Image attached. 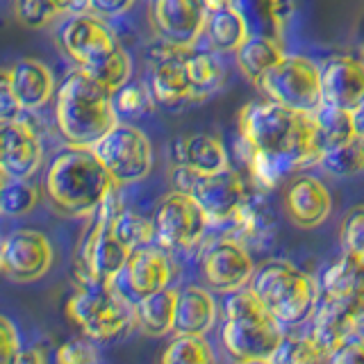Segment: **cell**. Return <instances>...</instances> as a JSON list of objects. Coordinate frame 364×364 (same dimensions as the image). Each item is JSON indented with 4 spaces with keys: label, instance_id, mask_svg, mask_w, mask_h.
Masks as SVG:
<instances>
[{
    "label": "cell",
    "instance_id": "1",
    "mask_svg": "<svg viewBox=\"0 0 364 364\" xmlns=\"http://www.w3.org/2000/svg\"><path fill=\"white\" fill-rule=\"evenodd\" d=\"M239 141L255 153L276 157L287 173L321 162L312 114L294 112L269 98L246 102L237 117Z\"/></svg>",
    "mask_w": 364,
    "mask_h": 364
},
{
    "label": "cell",
    "instance_id": "2",
    "mask_svg": "<svg viewBox=\"0 0 364 364\" xmlns=\"http://www.w3.org/2000/svg\"><path fill=\"white\" fill-rule=\"evenodd\" d=\"M43 187L57 212L66 216H94L119 185L94 148L68 146L55 155L46 171Z\"/></svg>",
    "mask_w": 364,
    "mask_h": 364
},
{
    "label": "cell",
    "instance_id": "3",
    "mask_svg": "<svg viewBox=\"0 0 364 364\" xmlns=\"http://www.w3.org/2000/svg\"><path fill=\"white\" fill-rule=\"evenodd\" d=\"M57 130L68 146L94 148L119 125L114 94L102 87L87 68H75L64 77L55 102Z\"/></svg>",
    "mask_w": 364,
    "mask_h": 364
},
{
    "label": "cell",
    "instance_id": "4",
    "mask_svg": "<svg viewBox=\"0 0 364 364\" xmlns=\"http://www.w3.org/2000/svg\"><path fill=\"white\" fill-rule=\"evenodd\" d=\"M221 337L228 355L235 358V362L273 360L284 339V330L255 291L246 287L228 296Z\"/></svg>",
    "mask_w": 364,
    "mask_h": 364
},
{
    "label": "cell",
    "instance_id": "5",
    "mask_svg": "<svg viewBox=\"0 0 364 364\" xmlns=\"http://www.w3.org/2000/svg\"><path fill=\"white\" fill-rule=\"evenodd\" d=\"M68 321L80 328L82 337L107 344L119 339L136 323V305H132L117 284L80 282L66 299Z\"/></svg>",
    "mask_w": 364,
    "mask_h": 364
},
{
    "label": "cell",
    "instance_id": "6",
    "mask_svg": "<svg viewBox=\"0 0 364 364\" xmlns=\"http://www.w3.org/2000/svg\"><path fill=\"white\" fill-rule=\"evenodd\" d=\"M248 287L282 326L289 328L307 321L318 303L314 280L284 259H269L259 264Z\"/></svg>",
    "mask_w": 364,
    "mask_h": 364
},
{
    "label": "cell",
    "instance_id": "7",
    "mask_svg": "<svg viewBox=\"0 0 364 364\" xmlns=\"http://www.w3.org/2000/svg\"><path fill=\"white\" fill-rule=\"evenodd\" d=\"M119 187L102 200L96 210L94 221L89 223L87 232L80 242L75 257V282H102L117 284L128 267L130 250L125 248L112 232V221L123 212Z\"/></svg>",
    "mask_w": 364,
    "mask_h": 364
},
{
    "label": "cell",
    "instance_id": "8",
    "mask_svg": "<svg viewBox=\"0 0 364 364\" xmlns=\"http://www.w3.org/2000/svg\"><path fill=\"white\" fill-rule=\"evenodd\" d=\"M257 89L262 91V96L273 102H280L294 112L312 114L323 102L321 66H316L310 57L284 55L259 80Z\"/></svg>",
    "mask_w": 364,
    "mask_h": 364
},
{
    "label": "cell",
    "instance_id": "9",
    "mask_svg": "<svg viewBox=\"0 0 364 364\" xmlns=\"http://www.w3.org/2000/svg\"><path fill=\"white\" fill-rule=\"evenodd\" d=\"M94 151L119 187L144 180L153 168L151 139L134 125L119 123L94 146Z\"/></svg>",
    "mask_w": 364,
    "mask_h": 364
},
{
    "label": "cell",
    "instance_id": "10",
    "mask_svg": "<svg viewBox=\"0 0 364 364\" xmlns=\"http://www.w3.org/2000/svg\"><path fill=\"white\" fill-rule=\"evenodd\" d=\"M157 244L166 250H191L200 244L210 228V216L189 193L171 191L155 210Z\"/></svg>",
    "mask_w": 364,
    "mask_h": 364
},
{
    "label": "cell",
    "instance_id": "11",
    "mask_svg": "<svg viewBox=\"0 0 364 364\" xmlns=\"http://www.w3.org/2000/svg\"><path fill=\"white\" fill-rule=\"evenodd\" d=\"M53 264V246L48 237L32 228H18L3 239L0 267L14 282H34L43 278Z\"/></svg>",
    "mask_w": 364,
    "mask_h": 364
},
{
    "label": "cell",
    "instance_id": "12",
    "mask_svg": "<svg viewBox=\"0 0 364 364\" xmlns=\"http://www.w3.org/2000/svg\"><path fill=\"white\" fill-rule=\"evenodd\" d=\"M60 43L64 53L80 68H91L119 48L109 26L94 14H80L68 18L60 30Z\"/></svg>",
    "mask_w": 364,
    "mask_h": 364
},
{
    "label": "cell",
    "instance_id": "13",
    "mask_svg": "<svg viewBox=\"0 0 364 364\" xmlns=\"http://www.w3.org/2000/svg\"><path fill=\"white\" fill-rule=\"evenodd\" d=\"M208 7L203 0H153L151 23L157 39L193 48L205 32Z\"/></svg>",
    "mask_w": 364,
    "mask_h": 364
},
{
    "label": "cell",
    "instance_id": "14",
    "mask_svg": "<svg viewBox=\"0 0 364 364\" xmlns=\"http://www.w3.org/2000/svg\"><path fill=\"white\" fill-rule=\"evenodd\" d=\"M205 280L216 291L246 289L255 276V264L248 248L237 239H219L203 255Z\"/></svg>",
    "mask_w": 364,
    "mask_h": 364
},
{
    "label": "cell",
    "instance_id": "15",
    "mask_svg": "<svg viewBox=\"0 0 364 364\" xmlns=\"http://www.w3.org/2000/svg\"><path fill=\"white\" fill-rule=\"evenodd\" d=\"M41 139L34 123L23 117L0 128V168L3 178L30 180L41 164Z\"/></svg>",
    "mask_w": 364,
    "mask_h": 364
},
{
    "label": "cell",
    "instance_id": "16",
    "mask_svg": "<svg viewBox=\"0 0 364 364\" xmlns=\"http://www.w3.org/2000/svg\"><path fill=\"white\" fill-rule=\"evenodd\" d=\"M189 196L198 200L212 223H228L248 198V187L242 173L228 166L216 173H198Z\"/></svg>",
    "mask_w": 364,
    "mask_h": 364
},
{
    "label": "cell",
    "instance_id": "17",
    "mask_svg": "<svg viewBox=\"0 0 364 364\" xmlns=\"http://www.w3.org/2000/svg\"><path fill=\"white\" fill-rule=\"evenodd\" d=\"M321 296L337 303L341 310L364 328V255H341L321 276Z\"/></svg>",
    "mask_w": 364,
    "mask_h": 364
},
{
    "label": "cell",
    "instance_id": "18",
    "mask_svg": "<svg viewBox=\"0 0 364 364\" xmlns=\"http://www.w3.org/2000/svg\"><path fill=\"white\" fill-rule=\"evenodd\" d=\"M323 102L355 112L364 102V60L353 55H335L321 64Z\"/></svg>",
    "mask_w": 364,
    "mask_h": 364
},
{
    "label": "cell",
    "instance_id": "19",
    "mask_svg": "<svg viewBox=\"0 0 364 364\" xmlns=\"http://www.w3.org/2000/svg\"><path fill=\"white\" fill-rule=\"evenodd\" d=\"M123 280L134 301L168 289L171 280H173V262L168 257V250L159 244L134 250L123 271Z\"/></svg>",
    "mask_w": 364,
    "mask_h": 364
},
{
    "label": "cell",
    "instance_id": "20",
    "mask_svg": "<svg viewBox=\"0 0 364 364\" xmlns=\"http://www.w3.org/2000/svg\"><path fill=\"white\" fill-rule=\"evenodd\" d=\"M333 210V198L321 180L314 176L296 178L284 191V212L294 225L303 230L318 228Z\"/></svg>",
    "mask_w": 364,
    "mask_h": 364
},
{
    "label": "cell",
    "instance_id": "21",
    "mask_svg": "<svg viewBox=\"0 0 364 364\" xmlns=\"http://www.w3.org/2000/svg\"><path fill=\"white\" fill-rule=\"evenodd\" d=\"M358 330L360 328L346 314V310H341L337 303L318 294V303L314 307V314L310 316L307 335L312 337V341L321 348V353L328 360L348 337L358 335Z\"/></svg>",
    "mask_w": 364,
    "mask_h": 364
},
{
    "label": "cell",
    "instance_id": "22",
    "mask_svg": "<svg viewBox=\"0 0 364 364\" xmlns=\"http://www.w3.org/2000/svg\"><path fill=\"white\" fill-rule=\"evenodd\" d=\"M3 75L7 77V82L14 91V96L23 105V109H39L41 105L50 100L53 91H55V80L50 68L37 62V60H18L16 64H11L5 68Z\"/></svg>",
    "mask_w": 364,
    "mask_h": 364
},
{
    "label": "cell",
    "instance_id": "23",
    "mask_svg": "<svg viewBox=\"0 0 364 364\" xmlns=\"http://www.w3.org/2000/svg\"><path fill=\"white\" fill-rule=\"evenodd\" d=\"M171 159L176 166H189L198 173H216L230 166L223 144L212 134L176 136L171 144Z\"/></svg>",
    "mask_w": 364,
    "mask_h": 364
},
{
    "label": "cell",
    "instance_id": "24",
    "mask_svg": "<svg viewBox=\"0 0 364 364\" xmlns=\"http://www.w3.org/2000/svg\"><path fill=\"white\" fill-rule=\"evenodd\" d=\"M216 321L214 296L203 287H185L178 291L176 335H205Z\"/></svg>",
    "mask_w": 364,
    "mask_h": 364
},
{
    "label": "cell",
    "instance_id": "25",
    "mask_svg": "<svg viewBox=\"0 0 364 364\" xmlns=\"http://www.w3.org/2000/svg\"><path fill=\"white\" fill-rule=\"evenodd\" d=\"M205 37L210 41V48L216 53H237L246 39L250 37L248 21L239 7H225L208 11L205 21Z\"/></svg>",
    "mask_w": 364,
    "mask_h": 364
},
{
    "label": "cell",
    "instance_id": "26",
    "mask_svg": "<svg viewBox=\"0 0 364 364\" xmlns=\"http://www.w3.org/2000/svg\"><path fill=\"white\" fill-rule=\"evenodd\" d=\"M185 62H187V57L185 60H166V62L153 64V75L148 87H151V94L157 105L176 107L182 100L193 98L191 80H189Z\"/></svg>",
    "mask_w": 364,
    "mask_h": 364
},
{
    "label": "cell",
    "instance_id": "27",
    "mask_svg": "<svg viewBox=\"0 0 364 364\" xmlns=\"http://www.w3.org/2000/svg\"><path fill=\"white\" fill-rule=\"evenodd\" d=\"M235 55L237 68L242 71V75L248 77L250 82L259 85V80L284 57V50L273 34H250Z\"/></svg>",
    "mask_w": 364,
    "mask_h": 364
},
{
    "label": "cell",
    "instance_id": "28",
    "mask_svg": "<svg viewBox=\"0 0 364 364\" xmlns=\"http://www.w3.org/2000/svg\"><path fill=\"white\" fill-rule=\"evenodd\" d=\"M228 225L232 228L230 239L237 242H250V244H264L271 239V235L276 232V221H273L271 212L267 210L264 200L259 193H248V198L244 200L242 208L237 210Z\"/></svg>",
    "mask_w": 364,
    "mask_h": 364
},
{
    "label": "cell",
    "instance_id": "29",
    "mask_svg": "<svg viewBox=\"0 0 364 364\" xmlns=\"http://www.w3.org/2000/svg\"><path fill=\"white\" fill-rule=\"evenodd\" d=\"M136 305V323L151 337H164L166 333H173L176 326V310H178V291L162 289L157 294L144 296L134 301Z\"/></svg>",
    "mask_w": 364,
    "mask_h": 364
},
{
    "label": "cell",
    "instance_id": "30",
    "mask_svg": "<svg viewBox=\"0 0 364 364\" xmlns=\"http://www.w3.org/2000/svg\"><path fill=\"white\" fill-rule=\"evenodd\" d=\"M312 121L316 128V139L321 151H330L339 144H346L355 136V125H353V112L339 109L330 102H321L312 112Z\"/></svg>",
    "mask_w": 364,
    "mask_h": 364
},
{
    "label": "cell",
    "instance_id": "31",
    "mask_svg": "<svg viewBox=\"0 0 364 364\" xmlns=\"http://www.w3.org/2000/svg\"><path fill=\"white\" fill-rule=\"evenodd\" d=\"M159 364H216V353L205 335H176L164 346Z\"/></svg>",
    "mask_w": 364,
    "mask_h": 364
},
{
    "label": "cell",
    "instance_id": "32",
    "mask_svg": "<svg viewBox=\"0 0 364 364\" xmlns=\"http://www.w3.org/2000/svg\"><path fill=\"white\" fill-rule=\"evenodd\" d=\"M112 232L130 253L151 244H157L155 221L132 210H123L117 219L112 221Z\"/></svg>",
    "mask_w": 364,
    "mask_h": 364
},
{
    "label": "cell",
    "instance_id": "33",
    "mask_svg": "<svg viewBox=\"0 0 364 364\" xmlns=\"http://www.w3.org/2000/svg\"><path fill=\"white\" fill-rule=\"evenodd\" d=\"M318 166L335 178H350V176L362 173L364 171V139L353 136L350 141L330 148V151L323 153Z\"/></svg>",
    "mask_w": 364,
    "mask_h": 364
},
{
    "label": "cell",
    "instance_id": "34",
    "mask_svg": "<svg viewBox=\"0 0 364 364\" xmlns=\"http://www.w3.org/2000/svg\"><path fill=\"white\" fill-rule=\"evenodd\" d=\"M187 73L191 80L193 98H205L221 85L223 80V66L212 53H205L193 48V53L187 57Z\"/></svg>",
    "mask_w": 364,
    "mask_h": 364
},
{
    "label": "cell",
    "instance_id": "35",
    "mask_svg": "<svg viewBox=\"0 0 364 364\" xmlns=\"http://www.w3.org/2000/svg\"><path fill=\"white\" fill-rule=\"evenodd\" d=\"M39 203V189L30 180H11L3 178L0 189V212L5 216H26Z\"/></svg>",
    "mask_w": 364,
    "mask_h": 364
},
{
    "label": "cell",
    "instance_id": "36",
    "mask_svg": "<svg viewBox=\"0 0 364 364\" xmlns=\"http://www.w3.org/2000/svg\"><path fill=\"white\" fill-rule=\"evenodd\" d=\"M87 71L94 75L98 82L105 87L112 94H117L119 89H123L125 85L130 82V75H132V62H130V55L125 53L121 46L114 50L109 57H105L102 62H98L96 66L87 68Z\"/></svg>",
    "mask_w": 364,
    "mask_h": 364
},
{
    "label": "cell",
    "instance_id": "37",
    "mask_svg": "<svg viewBox=\"0 0 364 364\" xmlns=\"http://www.w3.org/2000/svg\"><path fill=\"white\" fill-rule=\"evenodd\" d=\"M276 364H321L328 358L321 353L312 337L307 335V330L301 335H287L284 333V339L278 348V353L273 355Z\"/></svg>",
    "mask_w": 364,
    "mask_h": 364
},
{
    "label": "cell",
    "instance_id": "38",
    "mask_svg": "<svg viewBox=\"0 0 364 364\" xmlns=\"http://www.w3.org/2000/svg\"><path fill=\"white\" fill-rule=\"evenodd\" d=\"M66 11L64 0H16V18L28 28H43Z\"/></svg>",
    "mask_w": 364,
    "mask_h": 364
},
{
    "label": "cell",
    "instance_id": "39",
    "mask_svg": "<svg viewBox=\"0 0 364 364\" xmlns=\"http://www.w3.org/2000/svg\"><path fill=\"white\" fill-rule=\"evenodd\" d=\"M153 94L151 87L144 82H128L123 89L114 94V105L119 114H128V117H141V114L153 109Z\"/></svg>",
    "mask_w": 364,
    "mask_h": 364
},
{
    "label": "cell",
    "instance_id": "40",
    "mask_svg": "<svg viewBox=\"0 0 364 364\" xmlns=\"http://www.w3.org/2000/svg\"><path fill=\"white\" fill-rule=\"evenodd\" d=\"M339 242L346 255H364V205H358L344 216Z\"/></svg>",
    "mask_w": 364,
    "mask_h": 364
},
{
    "label": "cell",
    "instance_id": "41",
    "mask_svg": "<svg viewBox=\"0 0 364 364\" xmlns=\"http://www.w3.org/2000/svg\"><path fill=\"white\" fill-rule=\"evenodd\" d=\"M55 364H98L96 341L87 337L62 341L55 348Z\"/></svg>",
    "mask_w": 364,
    "mask_h": 364
},
{
    "label": "cell",
    "instance_id": "42",
    "mask_svg": "<svg viewBox=\"0 0 364 364\" xmlns=\"http://www.w3.org/2000/svg\"><path fill=\"white\" fill-rule=\"evenodd\" d=\"M23 358L21 337L7 316H0V364H18Z\"/></svg>",
    "mask_w": 364,
    "mask_h": 364
},
{
    "label": "cell",
    "instance_id": "43",
    "mask_svg": "<svg viewBox=\"0 0 364 364\" xmlns=\"http://www.w3.org/2000/svg\"><path fill=\"white\" fill-rule=\"evenodd\" d=\"M330 364H364V337L358 333L348 337L328 360Z\"/></svg>",
    "mask_w": 364,
    "mask_h": 364
},
{
    "label": "cell",
    "instance_id": "44",
    "mask_svg": "<svg viewBox=\"0 0 364 364\" xmlns=\"http://www.w3.org/2000/svg\"><path fill=\"white\" fill-rule=\"evenodd\" d=\"M23 114H26V109H23L18 98L14 96L7 77L0 75V119H3V123H9V121L23 119Z\"/></svg>",
    "mask_w": 364,
    "mask_h": 364
},
{
    "label": "cell",
    "instance_id": "45",
    "mask_svg": "<svg viewBox=\"0 0 364 364\" xmlns=\"http://www.w3.org/2000/svg\"><path fill=\"white\" fill-rule=\"evenodd\" d=\"M259 7L273 28H282L291 16V0H259Z\"/></svg>",
    "mask_w": 364,
    "mask_h": 364
},
{
    "label": "cell",
    "instance_id": "46",
    "mask_svg": "<svg viewBox=\"0 0 364 364\" xmlns=\"http://www.w3.org/2000/svg\"><path fill=\"white\" fill-rule=\"evenodd\" d=\"M87 3H89V14H94L98 18H109L128 11L134 0H87Z\"/></svg>",
    "mask_w": 364,
    "mask_h": 364
},
{
    "label": "cell",
    "instance_id": "47",
    "mask_svg": "<svg viewBox=\"0 0 364 364\" xmlns=\"http://www.w3.org/2000/svg\"><path fill=\"white\" fill-rule=\"evenodd\" d=\"M18 364H48V353H46L43 346H34V348L23 353Z\"/></svg>",
    "mask_w": 364,
    "mask_h": 364
},
{
    "label": "cell",
    "instance_id": "48",
    "mask_svg": "<svg viewBox=\"0 0 364 364\" xmlns=\"http://www.w3.org/2000/svg\"><path fill=\"white\" fill-rule=\"evenodd\" d=\"M203 5L208 7V11H216V9H225V7H239L242 0H203Z\"/></svg>",
    "mask_w": 364,
    "mask_h": 364
},
{
    "label": "cell",
    "instance_id": "49",
    "mask_svg": "<svg viewBox=\"0 0 364 364\" xmlns=\"http://www.w3.org/2000/svg\"><path fill=\"white\" fill-rule=\"evenodd\" d=\"M353 125H355V136L364 139V102L353 112Z\"/></svg>",
    "mask_w": 364,
    "mask_h": 364
},
{
    "label": "cell",
    "instance_id": "50",
    "mask_svg": "<svg viewBox=\"0 0 364 364\" xmlns=\"http://www.w3.org/2000/svg\"><path fill=\"white\" fill-rule=\"evenodd\" d=\"M237 364H276V360H246V362H237Z\"/></svg>",
    "mask_w": 364,
    "mask_h": 364
}]
</instances>
